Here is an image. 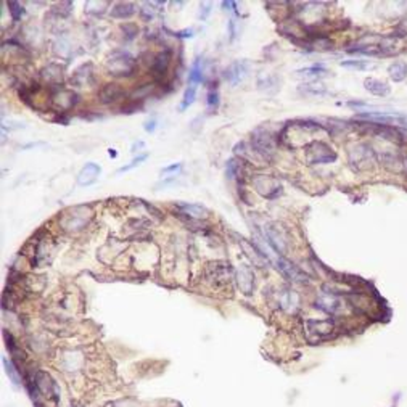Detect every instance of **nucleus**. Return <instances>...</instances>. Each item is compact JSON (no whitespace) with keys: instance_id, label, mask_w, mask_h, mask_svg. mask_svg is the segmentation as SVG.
<instances>
[{"instance_id":"16","label":"nucleus","mask_w":407,"mask_h":407,"mask_svg":"<svg viewBox=\"0 0 407 407\" xmlns=\"http://www.w3.org/2000/svg\"><path fill=\"white\" fill-rule=\"evenodd\" d=\"M126 97V90L119 84H105L98 92V100L103 105H114Z\"/></svg>"},{"instance_id":"8","label":"nucleus","mask_w":407,"mask_h":407,"mask_svg":"<svg viewBox=\"0 0 407 407\" xmlns=\"http://www.w3.org/2000/svg\"><path fill=\"white\" fill-rule=\"evenodd\" d=\"M253 185L255 190L261 196L267 198V200H276L283 192L282 184L278 182V179H276L274 175H266V174H257L253 179Z\"/></svg>"},{"instance_id":"29","label":"nucleus","mask_w":407,"mask_h":407,"mask_svg":"<svg viewBox=\"0 0 407 407\" xmlns=\"http://www.w3.org/2000/svg\"><path fill=\"white\" fill-rule=\"evenodd\" d=\"M3 365H5V372L10 377V380L15 385V386H20L21 385V375H20V368H16L12 361H8L7 357H3Z\"/></svg>"},{"instance_id":"47","label":"nucleus","mask_w":407,"mask_h":407,"mask_svg":"<svg viewBox=\"0 0 407 407\" xmlns=\"http://www.w3.org/2000/svg\"><path fill=\"white\" fill-rule=\"evenodd\" d=\"M109 156H113V158H116V151H114V150H109Z\"/></svg>"},{"instance_id":"27","label":"nucleus","mask_w":407,"mask_h":407,"mask_svg":"<svg viewBox=\"0 0 407 407\" xmlns=\"http://www.w3.org/2000/svg\"><path fill=\"white\" fill-rule=\"evenodd\" d=\"M388 74H389V78H391V81L394 82H403L406 78H407V63L406 62H394L389 64V68H388Z\"/></svg>"},{"instance_id":"4","label":"nucleus","mask_w":407,"mask_h":407,"mask_svg":"<svg viewBox=\"0 0 407 407\" xmlns=\"http://www.w3.org/2000/svg\"><path fill=\"white\" fill-rule=\"evenodd\" d=\"M251 151H255L264 161H272L274 155H276V140H274V135L264 128L256 129L251 134Z\"/></svg>"},{"instance_id":"28","label":"nucleus","mask_w":407,"mask_h":407,"mask_svg":"<svg viewBox=\"0 0 407 407\" xmlns=\"http://www.w3.org/2000/svg\"><path fill=\"white\" fill-rule=\"evenodd\" d=\"M203 81V64L201 60H195L189 71V86H196Z\"/></svg>"},{"instance_id":"5","label":"nucleus","mask_w":407,"mask_h":407,"mask_svg":"<svg viewBox=\"0 0 407 407\" xmlns=\"http://www.w3.org/2000/svg\"><path fill=\"white\" fill-rule=\"evenodd\" d=\"M304 158H306L307 164H328V163L337 161L338 155L332 147L325 144V142L314 140L306 145Z\"/></svg>"},{"instance_id":"23","label":"nucleus","mask_w":407,"mask_h":407,"mask_svg":"<svg viewBox=\"0 0 407 407\" xmlns=\"http://www.w3.org/2000/svg\"><path fill=\"white\" fill-rule=\"evenodd\" d=\"M41 76H42V79L45 81L48 86H55V87H58V86H62L63 69H62V66H60V64L50 63V64H47L45 68L42 69Z\"/></svg>"},{"instance_id":"2","label":"nucleus","mask_w":407,"mask_h":407,"mask_svg":"<svg viewBox=\"0 0 407 407\" xmlns=\"http://www.w3.org/2000/svg\"><path fill=\"white\" fill-rule=\"evenodd\" d=\"M203 278L211 288L224 291L230 287L234 280V269L227 261H213L208 262L203 272Z\"/></svg>"},{"instance_id":"46","label":"nucleus","mask_w":407,"mask_h":407,"mask_svg":"<svg viewBox=\"0 0 407 407\" xmlns=\"http://www.w3.org/2000/svg\"><path fill=\"white\" fill-rule=\"evenodd\" d=\"M144 147H145V144H144V142L140 140V142H137V144H134V145H132L130 151H132V153H135V151H139V148H144Z\"/></svg>"},{"instance_id":"3","label":"nucleus","mask_w":407,"mask_h":407,"mask_svg":"<svg viewBox=\"0 0 407 407\" xmlns=\"http://www.w3.org/2000/svg\"><path fill=\"white\" fill-rule=\"evenodd\" d=\"M105 68L108 74L113 76V78H130L135 73L137 60L128 52L116 50L108 55Z\"/></svg>"},{"instance_id":"30","label":"nucleus","mask_w":407,"mask_h":407,"mask_svg":"<svg viewBox=\"0 0 407 407\" xmlns=\"http://www.w3.org/2000/svg\"><path fill=\"white\" fill-rule=\"evenodd\" d=\"M164 2H145L142 7L144 8H140V15H142V18H144L145 21H151L153 18H155V15H156V10L155 7H163Z\"/></svg>"},{"instance_id":"39","label":"nucleus","mask_w":407,"mask_h":407,"mask_svg":"<svg viewBox=\"0 0 407 407\" xmlns=\"http://www.w3.org/2000/svg\"><path fill=\"white\" fill-rule=\"evenodd\" d=\"M147 158H148L147 153H144V155H139L137 158L132 159V161H130L129 164H126V166L119 168V169H118V172H126V171H130V169H134V168H137V166H140L142 161H145Z\"/></svg>"},{"instance_id":"40","label":"nucleus","mask_w":407,"mask_h":407,"mask_svg":"<svg viewBox=\"0 0 407 407\" xmlns=\"http://www.w3.org/2000/svg\"><path fill=\"white\" fill-rule=\"evenodd\" d=\"M240 172V163L236 159H229L227 161V177L229 179H235V175Z\"/></svg>"},{"instance_id":"31","label":"nucleus","mask_w":407,"mask_h":407,"mask_svg":"<svg viewBox=\"0 0 407 407\" xmlns=\"http://www.w3.org/2000/svg\"><path fill=\"white\" fill-rule=\"evenodd\" d=\"M108 5H109L108 2H93V0H89V2L86 3V12L93 16H102L107 12Z\"/></svg>"},{"instance_id":"34","label":"nucleus","mask_w":407,"mask_h":407,"mask_svg":"<svg viewBox=\"0 0 407 407\" xmlns=\"http://www.w3.org/2000/svg\"><path fill=\"white\" fill-rule=\"evenodd\" d=\"M52 12H53L55 15H57V16H62V18H64V16H69V13L73 12V3H71V2L57 3Z\"/></svg>"},{"instance_id":"15","label":"nucleus","mask_w":407,"mask_h":407,"mask_svg":"<svg viewBox=\"0 0 407 407\" xmlns=\"http://www.w3.org/2000/svg\"><path fill=\"white\" fill-rule=\"evenodd\" d=\"M248 69H250L248 62H245V60H236V62H234L227 69L224 71V78L230 86H238L240 82L246 78Z\"/></svg>"},{"instance_id":"43","label":"nucleus","mask_w":407,"mask_h":407,"mask_svg":"<svg viewBox=\"0 0 407 407\" xmlns=\"http://www.w3.org/2000/svg\"><path fill=\"white\" fill-rule=\"evenodd\" d=\"M200 7L203 8V13H201L200 16H201V20H205L206 16H208V13H210V10H211V8H210V7H211V3H208V2H203V3L200 5Z\"/></svg>"},{"instance_id":"20","label":"nucleus","mask_w":407,"mask_h":407,"mask_svg":"<svg viewBox=\"0 0 407 407\" xmlns=\"http://www.w3.org/2000/svg\"><path fill=\"white\" fill-rule=\"evenodd\" d=\"M236 282H238L241 293L245 295L253 293V290H255V274H253L248 264H240V269L236 272Z\"/></svg>"},{"instance_id":"42","label":"nucleus","mask_w":407,"mask_h":407,"mask_svg":"<svg viewBox=\"0 0 407 407\" xmlns=\"http://www.w3.org/2000/svg\"><path fill=\"white\" fill-rule=\"evenodd\" d=\"M144 129L147 132H155L156 129V119H150V121H147L145 126H144Z\"/></svg>"},{"instance_id":"21","label":"nucleus","mask_w":407,"mask_h":407,"mask_svg":"<svg viewBox=\"0 0 407 407\" xmlns=\"http://www.w3.org/2000/svg\"><path fill=\"white\" fill-rule=\"evenodd\" d=\"M102 168L95 163H87L84 168L81 169V172L78 175V184L82 187H89L92 184H95L98 177H100Z\"/></svg>"},{"instance_id":"22","label":"nucleus","mask_w":407,"mask_h":407,"mask_svg":"<svg viewBox=\"0 0 407 407\" xmlns=\"http://www.w3.org/2000/svg\"><path fill=\"white\" fill-rule=\"evenodd\" d=\"M175 208L180 211V214H185V216L195 219V221L196 219L198 221H200V219H205L208 214H210V211H208L205 206L196 205V203H184L182 201V203H177Z\"/></svg>"},{"instance_id":"36","label":"nucleus","mask_w":407,"mask_h":407,"mask_svg":"<svg viewBox=\"0 0 407 407\" xmlns=\"http://www.w3.org/2000/svg\"><path fill=\"white\" fill-rule=\"evenodd\" d=\"M121 31L124 32L123 36L126 41H132V39H135L137 32H139V27L132 23H124V24H121Z\"/></svg>"},{"instance_id":"33","label":"nucleus","mask_w":407,"mask_h":407,"mask_svg":"<svg viewBox=\"0 0 407 407\" xmlns=\"http://www.w3.org/2000/svg\"><path fill=\"white\" fill-rule=\"evenodd\" d=\"M342 66H344V68L359 69V71H365V69L373 68L372 63H367V62H364V60H348V62H342Z\"/></svg>"},{"instance_id":"7","label":"nucleus","mask_w":407,"mask_h":407,"mask_svg":"<svg viewBox=\"0 0 407 407\" xmlns=\"http://www.w3.org/2000/svg\"><path fill=\"white\" fill-rule=\"evenodd\" d=\"M79 102L78 93L73 92L71 89H64V87H55L50 93V105L57 113H66L69 109H73Z\"/></svg>"},{"instance_id":"26","label":"nucleus","mask_w":407,"mask_h":407,"mask_svg":"<svg viewBox=\"0 0 407 407\" xmlns=\"http://www.w3.org/2000/svg\"><path fill=\"white\" fill-rule=\"evenodd\" d=\"M327 74H328V69L322 64H314V66H309V68H302L296 71V76L304 79H321V78H325Z\"/></svg>"},{"instance_id":"37","label":"nucleus","mask_w":407,"mask_h":407,"mask_svg":"<svg viewBox=\"0 0 407 407\" xmlns=\"http://www.w3.org/2000/svg\"><path fill=\"white\" fill-rule=\"evenodd\" d=\"M206 105H208V109H211V111H214V109L219 107V92L216 89H211L210 92H208Z\"/></svg>"},{"instance_id":"10","label":"nucleus","mask_w":407,"mask_h":407,"mask_svg":"<svg viewBox=\"0 0 407 407\" xmlns=\"http://www.w3.org/2000/svg\"><path fill=\"white\" fill-rule=\"evenodd\" d=\"M304 327L307 332V337L311 340H327L333 335L335 332V322L330 321V319H325V321H312V319H307L304 321Z\"/></svg>"},{"instance_id":"44","label":"nucleus","mask_w":407,"mask_h":407,"mask_svg":"<svg viewBox=\"0 0 407 407\" xmlns=\"http://www.w3.org/2000/svg\"><path fill=\"white\" fill-rule=\"evenodd\" d=\"M172 36H175V37H192L193 36V29H184L180 32H174Z\"/></svg>"},{"instance_id":"18","label":"nucleus","mask_w":407,"mask_h":407,"mask_svg":"<svg viewBox=\"0 0 407 407\" xmlns=\"http://www.w3.org/2000/svg\"><path fill=\"white\" fill-rule=\"evenodd\" d=\"M361 118H365L368 121H375V124H385V126H391V124H404L407 126V118L403 116L399 113H361Z\"/></svg>"},{"instance_id":"14","label":"nucleus","mask_w":407,"mask_h":407,"mask_svg":"<svg viewBox=\"0 0 407 407\" xmlns=\"http://www.w3.org/2000/svg\"><path fill=\"white\" fill-rule=\"evenodd\" d=\"M238 243L241 246V250H243V253L246 255V257H248V259L253 264H255V266H257V267H267L269 259H267L266 253H262L259 248H256L255 243H251V241L243 238V236H238Z\"/></svg>"},{"instance_id":"12","label":"nucleus","mask_w":407,"mask_h":407,"mask_svg":"<svg viewBox=\"0 0 407 407\" xmlns=\"http://www.w3.org/2000/svg\"><path fill=\"white\" fill-rule=\"evenodd\" d=\"M71 84L74 87H79V89L95 84V69H93V64L92 63L81 64L73 73V76H71Z\"/></svg>"},{"instance_id":"38","label":"nucleus","mask_w":407,"mask_h":407,"mask_svg":"<svg viewBox=\"0 0 407 407\" xmlns=\"http://www.w3.org/2000/svg\"><path fill=\"white\" fill-rule=\"evenodd\" d=\"M302 92L306 93V95H317V97H321V95H325L327 90L323 89V86H316V84H306L304 86V89H302Z\"/></svg>"},{"instance_id":"1","label":"nucleus","mask_w":407,"mask_h":407,"mask_svg":"<svg viewBox=\"0 0 407 407\" xmlns=\"http://www.w3.org/2000/svg\"><path fill=\"white\" fill-rule=\"evenodd\" d=\"M93 217V210L89 205H78L71 206L62 213L58 219V224L63 232L66 234H78L82 229H86Z\"/></svg>"},{"instance_id":"25","label":"nucleus","mask_w":407,"mask_h":407,"mask_svg":"<svg viewBox=\"0 0 407 407\" xmlns=\"http://www.w3.org/2000/svg\"><path fill=\"white\" fill-rule=\"evenodd\" d=\"M364 87L377 97H386V95H389V92H391V89H389V86L386 82L375 79V78H367L364 81Z\"/></svg>"},{"instance_id":"9","label":"nucleus","mask_w":407,"mask_h":407,"mask_svg":"<svg viewBox=\"0 0 407 407\" xmlns=\"http://www.w3.org/2000/svg\"><path fill=\"white\" fill-rule=\"evenodd\" d=\"M264 234L267 236V241L272 245V248L278 251L280 255H285L288 250V232L282 224L271 222L264 227Z\"/></svg>"},{"instance_id":"6","label":"nucleus","mask_w":407,"mask_h":407,"mask_svg":"<svg viewBox=\"0 0 407 407\" xmlns=\"http://www.w3.org/2000/svg\"><path fill=\"white\" fill-rule=\"evenodd\" d=\"M349 163L354 171H367L375 163V153L367 144H357L348 153Z\"/></svg>"},{"instance_id":"35","label":"nucleus","mask_w":407,"mask_h":407,"mask_svg":"<svg viewBox=\"0 0 407 407\" xmlns=\"http://www.w3.org/2000/svg\"><path fill=\"white\" fill-rule=\"evenodd\" d=\"M8 10H10V15H12V20L15 21V23L23 18L24 10H23V7H21V3H18V2H8Z\"/></svg>"},{"instance_id":"32","label":"nucleus","mask_w":407,"mask_h":407,"mask_svg":"<svg viewBox=\"0 0 407 407\" xmlns=\"http://www.w3.org/2000/svg\"><path fill=\"white\" fill-rule=\"evenodd\" d=\"M195 97H196V86H189V87L185 89L182 103H180V107H179L180 111H185V109L195 102Z\"/></svg>"},{"instance_id":"11","label":"nucleus","mask_w":407,"mask_h":407,"mask_svg":"<svg viewBox=\"0 0 407 407\" xmlns=\"http://www.w3.org/2000/svg\"><path fill=\"white\" fill-rule=\"evenodd\" d=\"M343 304L344 302L335 291H325V293L321 295L316 300V307H319V309H322L323 312L332 314V316L340 314V312L343 311Z\"/></svg>"},{"instance_id":"13","label":"nucleus","mask_w":407,"mask_h":407,"mask_svg":"<svg viewBox=\"0 0 407 407\" xmlns=\"http://www.w3.org/2000/svg\"><path fill=\"white\" fill-rule=\"evenodd\" d=\"M171 60H172V52L166 48V50L156 53L151 60V74L156 81L163 79L164 76L168 74V69L171 66Z\"/></svg>"},{"instance_id":"24","label":"nucleus","mask_w":407,"mask_h":407,"mask_svg":"<svg viewBox=\"0 0 407 407\" xmlns=\"http://www.w3.org/2000/svg\"><path fill=\"white\" fill-rule=\"evenodd\" d=\"M137 12V5L132 2H118L111 7V16L114 20H128Z\"/></svg>"},{"instance_id":"19","label":"nucleus","mask_w":407,"mask_h":407,"mask_svg":"<svg viewBox=\"0 0 407 407\" xmlns=\"http://www.w3.org/2000/svg\"><path fill=\"white\" fill-rule=\"evenodd\" d=\"M278 306L287 312H295L300 306V296L296 291L290 288H280L276 293Z\"/></svg>"},{"instance_id":"17","label":"nucleus","mask_w":407,"mask_h":407,"mask_svg":"<svg viewBox=\"0 0 407 407\" xmlns=\"http://www.w3.org/2000/svg\"><path fill=\"white\" fill-rule=\"evenodd\" d=\"M277 269H278L280 272H282V276H283L285 278L291 280V282L304 283V282H307V280H309V277H307L306 274L302 272L298 266H295L293 262L283 259V257H280V259H277Z\"/></svg>"},{"instance_id":"45","label":"nucleus","mask_w":407,"mask_h":407,"mask_svg":"<svg viewBox=\"0 0 407 407\" xmlns=\"http://www.w3.org/2000/svg\"><path fill=\"white\" fill-rule=\"evenodd\" d=\"M229 29H230V39H234L235 37V21L234 20L229 21Z\"/></svg>"},{"instance_id":"41","label":"nucleus","mask_w":407,"mask_h":407,"mask_svg":"<svg viewBox=\"0 0 407 407\" xmlns=\"http://www.w3.org/2000/svg\"><path fill=\"white\" fill-rule=\"evenodd\" d=\"M180 168H182V164L180 163H177V164H171V166H168V168H164L163 171H161V174H171V172H177V171H180Z\"/></svg>"}]
</instances>
